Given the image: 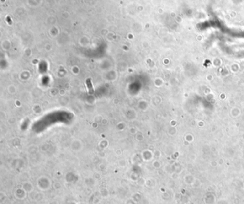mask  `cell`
<instances>
[{
    "label": "cell",
    "instance_id": "1",
    "mask_svg": "<svg viewBox=\"0 0 244 204\" xmlns=\"http://www.w3.org/2000/svg\"><path fill=\"white\" fill-rule=\"evenodd\" d=\"M86 84L88 87V89H89V93L90 94H92L94 92V89H93V87H92V82L90 80V79H87V81H86Z\"/></svg>",
    "mask_w": 244,
    "mask_h": 204
}]
</instances>
